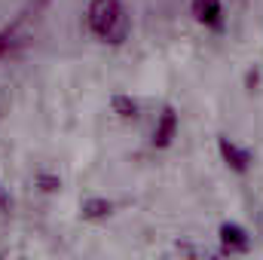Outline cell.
<instances>
[{"mask_svg":"<svg viewBox=\"0 0 263 260\" xmlns=\"http://www.w3.org/2000/svg\"><path fill=\"white\" fill-rule=\"evenodd\" d=\"M89 28L95 37L101 40H110V43H120L129 31V18H126V9L120 0H92L89 6Z\"/></svg>","mask_w":263,"mask_h":260,"instance_id":"obj_1","label":"cell"}]
</instances>
